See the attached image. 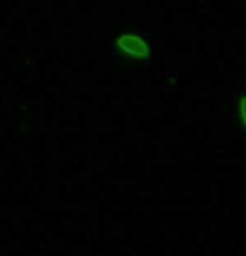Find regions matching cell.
<instances>
[{
    "label": "cell",
    "instance_id": "6da1fadb",
    "mask_svg": "<svg viewBox=\"0 0 246 256\" xmlns=\"http://www.w3.org/2000/svg\"><path fill=\"white\" fill-rule=\"evenodd\" d=\"M112 49L116 56L132 62H148L154 54V44L142 30H123L112 40Z\"/></svg>",
    "mask_w": 246,
    "mask_h": 256
},
{
    "label": "cell",
    "instance_id": "7a4b0ae2",
    "mask_svg": "<svg viewBox=\"0 0 246 256\" xmlns=\"http://www.w3.org/2000/svg\"><path fill=\"white\" fill-rule=\"evenodd\" d=\"M231 106H233V118L236 126L246 136V90L234 93Z\"/></svg>",
    "mask_w": 246,
    "mask_h": 256
}]
</instances>
